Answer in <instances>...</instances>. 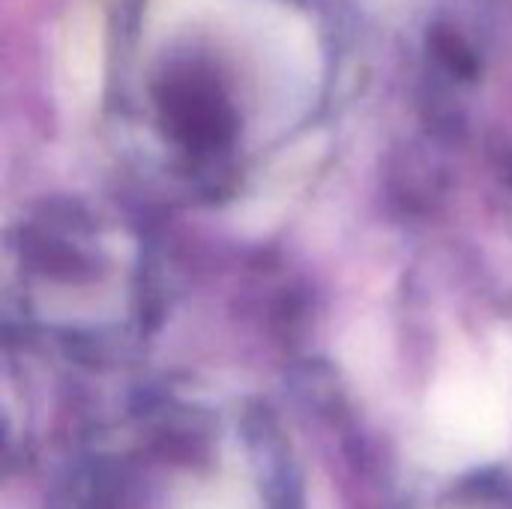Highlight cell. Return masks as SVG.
I'll list each match as a JSON object with an SVG mask.
<instances>
[{
	"label": "cell",
	"instance_id": "obj_3",
	"mask_svg": "<svg viewBox=\"0 0 512 509\" xmlns=\"http://www.w3.org/2000/svg\"><path fill=\"white\" fill-rule=\"evenodd\" d=\"M423 63L432 81L447 87L471 84L480 75L486 33L477 21L459 12H438L423 30Z\"/></svg>",
	"mask_w": 512,
	"mask_h": 509
},
{
	"label": "cell",
	"instance_id": "obj_1",
	"mask_svg": "<svg viewBox=\"0 0 512 509\" xmlns=\"http://www.w3.org/2000/svg\"><path fill=\"white\" fill-rule=\"evenodd\" d=\"M441 468L492 462L512 447V339L495 333L459 348L432 381L423 417Z\"/></svg>",
	"mask_w": 512,
	"mask_h": 509
},
{
	"label": "cell",
	"instance_id": "obj_2",
	"mask_svg": "<svg viewBox=\"0 0 512 509\" xmlns=\"http://www.w3.org/2000/svg\"><path fill=\"white\" fill-rule=\"evenodd\" d=\"M156 102L165 126L189 147H219L234 132V108L207 63H168L156 81Z\"/></svg>",
	"mask_w": 512,
	"mask_h": 509
}]
</instances>
